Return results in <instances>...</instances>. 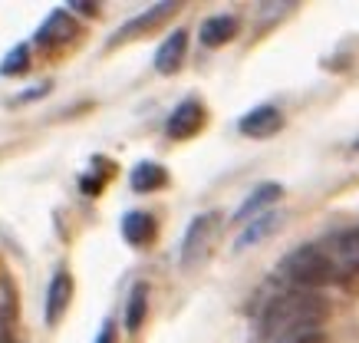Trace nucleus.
Returning a JSON list of instances; mask_svg holds the SVG:
<instances>
[{
  "label": "nucleus",
  "instance_id": "obj_2",
  "mask_svg": "<svg viewBox=\"0 0 359 343\" xmlns=\"http://www.w3.org/2000/svg\"><path fill=\"white\" fill-rule=\"evenodd\" d=\"M277 277L297 290H313L337 277V264H333V257L327 251H320L313 244H304V248H294L290 255L280 257Z\"/></svg>",
  "mask_w": 359,
  "mask_h": 343
},
{
  "label": "nucleus",
  "instance_id": "obj_20",
  "mask_svg": "<svg viewBox=\"0 0 359 343\" xmlns=\"http://www.w3.org/2000/svg\"><path fill=\"white\" fill-rule=\"evenodd\" d=\"M96 343H116V323H112V321L102 323V330H99Z\"/></svg>",
  "mask_w": 359,
  "mask_h": 343
},
{
  "label": "nucleus",
  "instance_id": "obj_12",
  "mask_svg": "<svg viewBox=\"0 0 359 343\" xmlns=\"http://www.w3.org/2000/svg\"><path fill=\"white\" fill-rule=\"evenodd\" d=\"M129 185H132V191L149 195V191H158V189H165V185H168V172H165L158 162H139V166L132 168Z\"/></svg>",
  "mask_w": 359,
  "mask_h": 343
},
{
  "label": "nucleus",
  "instance_id": "obj_3",
  "mask_svg": "<svg viewBox=\"0 0 359 343\" xmlns=\"http://www.w3.org/2000/svg\"><path fill=\"white\" fill-rule=\"evenodd\" d=\"M215 228H218V215H215V211H205V215H198L195 222L188 224L185 241H182V264L191 267L195 261H201V257H205L208 241H211Z\"/></svg>",
  "mask_w": 359,
  "mask_h": 343
},
{
  "label": "nucleus",
  "instance_id": "obj_17",
  "mask_svg": "<svg viewBox=\"0 0 359 343\" xmlns=\"http://www.w3.org/2000/svg\"><path fill=\"white\" fill-rule=\"evenodd\" d=\"M27 67H30V46L17 43L0 60V76H20V73H27Z\"/></svg>",
  "mask_w": 359,
  "mask_h": 343
},
{
  "label": "nucleus",
  "instance_id": "obj_16",
  "mask_svg": "<svg viewBox=\"0 0 359 343\" xmlns=\"http://www.w3.org/2000/svg\"><path fill=\"white\" fill-rule=\"evenodd\" d=\"M333 248H337V257L343 261V267H346V271L359 267V228L337 234V241H333Z\"/></svg>",
  "mask_w": 359,
  "mask_h": 343
},
{
  "label": "nucleus",
  "instance_id": "obj_9",
  "mask_svg": "<svg viewBox=\"0 0 359 343\" xmlns=\"http://www.w3.org/2000/svg\"><path fill=\"white\" fill-rule=\"evenodd\" d=\"M155 231H158V224L149 211H129L126 218H122V238L132 244V248H145V244L155 241Z\"/></svg>",
  "mask_w": 359,
  "mask_h": 343
},
{
  "label": "nucleus",
  "instance_id": "obj_14",
  "mask_svg": "<svg viewBox=\"0 0 359 343\" xmlns=\"http://www.w3.org/2000/svg\"><path fill=\"white\" fill-rule=\"evenodd\" d=\"M277 224H280V218H277L273 211H264V215H257V218H250V224H244V231H241L238 241H234V251H244V248H250V244L264 241L267 234L277 231Z\"/></svg>",
  "mask_w": 359,
  "mask_h": 343
},
{
  "label": "nucleus",
  "instance_id": "obj_15",
  "mask_svg": "<svg viewBox=\"0 0 359 343\" xmlns=\"http://www.w3.org/2000/svg\"><path fill=\"white\" fill-rule=\"evenodd\" d=\"M145 314H149V288L145 284H135L129 294V304H126V330L135 333L145 323Z\"/></svg>",
  "mask_w": 359,
  "mask_h": 343
},
{
  "label": "nucleus",
  "instance_id": "obj_4",
  "mask_svg": "<svg viewBox=\"0 0 359 343\" xmlns=\"http://www.w3.org/2000/svg\"><path fill=\"white\" fill-rule=\"evenodd\" d=\"M201 126H205V106L198 100H185L172 109L168 122H165V133H168V139H191Z\"/></svg>",
  "mask_w": 359,
  "mask_h": 343
},
{
  "label": "nucleus",
  "instance_id": "obj_7",
  "mask_svg": "<svg viewBox=\"0 0 359 343\" xmlns=\"http://www.w3.org/2000/svg\"><path fill=\"white\" fill-rule=\"evenodd\" d=\"M73 36H76V20H73L66 11H53L43 23H40L36 43L50 50V46H60V43H66V40H73Z\"/></svg>",
  "mask_w": 359,
  "mask_h": 343
},
{
  "label": "nucleus",
  "instance_id": "obj_21",
  "mask_svg": "<svg viewBox=\"0 0 359 343\" xmlns=\"http://www.w3.org/2000/svg\"><path fill=\"white\" fill-rule=\"evenodd\" d=\"M69 11H79V13H86V17H93V13L99 11V4H86V0H73V4H69Z\"/></svg>",
  "mask_w": 359,
  "mask_h": 343
},
{
  "label": "nucleus",
  "instance_id": "obj_11",
  "mask_svg": "<svg viewBox=\"0 0 359 343\" xmlns=\"http://www.w3.org/2000/svg\"><path fill=\"white\" fill-rule=\"evenodd\" d=\"M283 195V189L277 185V182H264V185H257V189L248 195V201L241 205L238 211H234V222L244 224L248 218H257V215H264V208L267 205H273V201Z\"/></svg>",
  "mask_w": 359,
  "mask_h": 343
},
{
  "label": "nucleus",
  "instance_id": "obj_1",
  "mask_svg": "<svg viewBox=\"0 0 359 343\" xmlns=\"http://www.w3.org/2000/svg\"><path fill=\"white\" fill-rule=\"evenodd\" d=\"M327 317V304L313 290H287L280 297H273L264 304V314L257 321L264 340H277L294 330H306V327H320V321Z\"/></svg>",
  "mask_w": 359,
  "mask_h": 343
},
{
  "label": "nucleus",
  "instance_id": "obj_18",
  "mask_svg": "<svg viewBox=\"0 0 359 343\" xmlns=\"http://www.w3.org/2000/svg\"><path fill=\"white\" fill-rule=\"evenodd\" d=\"M13 317H17V288L11 284V277L0 274V327H7Z\"/></svg>",
  "mask_w": 359,
  "mask_h": 343
},
{
  "label": "nucleus",
  "instance_id": "obj_8",
  "mask_svg": "<svg viewBox=\"0 0 359 343\" xmlns=\"http://www.w3.org/2000/svg\"><path fill=\"white\" fill-rule=\"evenodd\" d=\"M280 126H283V119L273 106H257V109H250L248 116H241V122H238V129L244 135H250V139H267V135H273Z\"/></svg>",
  "mask_w": 359,
  "mask_h": 343
},
{
  "label": "nucleus",
  "instance_id": "obj_22",
  "mask_svg": "<svg viewBox=\"0 0 359 343\" xmlns=\"http://www.w3.org/2000/svg\"><path fill=\"white\" fill-rule=\"evenodd\" d=\"M46 89H50V83H43V86H33V89H27L20 96V102H27V100H40V96H46Z\"/></svg>",
  "mask_w": 359,
  "mask_h": 343
},
{
  "label": "nucleus",
  "instance_id": "obj_13",
  "mask_svg": "<svg viewBox=\"0 0 359 343\" xmlns=\"http://www.w3.org/2000/svg\"><path fill=\"white\" fill-rule=\"evenodd\" d=\"M175 11H178V4H155V7H149L142 17H135V20L126 23L119 34L112 36V43H122V40H126V36H132V34H145V30H152L155 23H162L165 17H168V13H175Z\"/></svg>",
  "mask_w": 359,
  "mask_h": 343
},
{
  "label": "nucleus",
  "instance_id": "obj_5",
  "mask_svg": "<svg viewBox=\"0 0 359 343\" xmlns=\"http://www.w3.org/2000/svg\"><path fill=\"white\" fill-rule=\"evenodd\" d=\"M69 300H73V274L69 271H56L53 281H50V290H46V310H43L50 327H56V323L63 321Z\"/></svg>",
  "mask_w": 359,
  "mask_h": 343
},
{
  "label": "nucleus",
  "instance_id": "obj_19",
  "mask_svg": "<svg viewBox=\"0 0 359 343\" xmlns=\"http://www.w3.org/2000/svg\"><path fill=\"white\" fill-rule=\"evenodd\" d=\"M273 343H323V330L320 327H306V330H294L287 337H277Z\"/></svg>",
  "mask_w": 359,
  "mask_h": 343
},
{
  "label": "nucleus",
  "instance_id": "obj_23",
  "mask_svg": "<svg viewBox=\"0 0 359 343\" xmlns=\"http://www.w3.org/2000/svg\"><path fill=\"white\" fill-rule=\"evenodd\" d=\"M0 343H13V337H11V330H7V327H0Z\"/></svg>",
  "mask_w": 359,
  "mask_h": 343
},
{
  "label": "nucleus",
  "instance_id": "obj_24",
  "mask_svg": "<svg viewBox=\"0 0 359 343\" xmlns=\"http://www.w3.org/2000/svg\"><path fill=\"white\" fill-rule=\"evenodd\" d=\"M353 149H356V152H359V139H356V145H353Z\"/></svg>",
  "mask_w": 359,
  "mask_h": 343
},
{
  "label": "nucleus",
  "instance_id": "obj_6",
  "mask_svg": "<svg viewBox=\"0 0 359 343\" xmlns=\"http://www.w3.org/2000/svg\"><path fill=\"white\" fill-rule=\"evenodd\" d=\"M185 53H188V30H172V34L162 40L158 53H155V69H158L162 76H172V73H178Z\"/></svg>",
  "mask_w": 359,
  "mask_h": 343
},
{
  "label": "nucleus",
  "instance_id": "obj_10",
  "mask_svg": "<svg viewBox=\"0 0 359 343\" xmlns=\"http://www.w3.org/2000/svg\"><path fill=\"white\" fill-rule=\"evenodd\" d=\"M241 30V23L234 13H215V17H208L205 23H201V43L205 46H224L228 40H234Z\"/></svg>",
  "mask_w": 359,
  "mask_h": 343
}]
</instances>
